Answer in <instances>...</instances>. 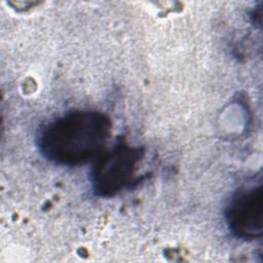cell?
<instances>
[{"label": "cell", "mask_w": 263, "mask_h": 263, "mask_svg": "<svg viewBox=\"0 0 263 263\" xmlns=\"http://www.w3.org/2000/svg\"><path fill=\"white\" fill-rule=\"evenodd\" d=\"M109 119L95 111H72L47 123L38 136L41 154L49 161L76 165L96 156L110 134Z\"/></svg>", "instance_id": "cell-1"}, {"label": "cell", "mask_w": 263, "mask_h": 263, "mask_svg": "<svg viewBox=\"0 0 263 263\" xmlns=\"http://www.w3.org/2000/svg\"><path fill=\"white\" fill-rule=\"evenodd\" d=\"M139 154L124 145L115 147L97 162L92 171V186L98 195L110 196L121 190L135 173Z\"/></svg>", "instance_id": "cell-3"}, {"label": "cell", "mask_w": 263, "mask_h": 263, "mask_svg": "<svg viewBox=\"0 0 263 263\" xmlns=\"http://www.w3.org/2000/svg\"><path fill=\"white\" fill-rule=\"evenodd\" d=\"M225 220L229 230L245 240L261 236L262 187L250 186L239 189L230 198L225 209Z\"/></svg>", "instance_id": "cell-2"}]
</instances>
